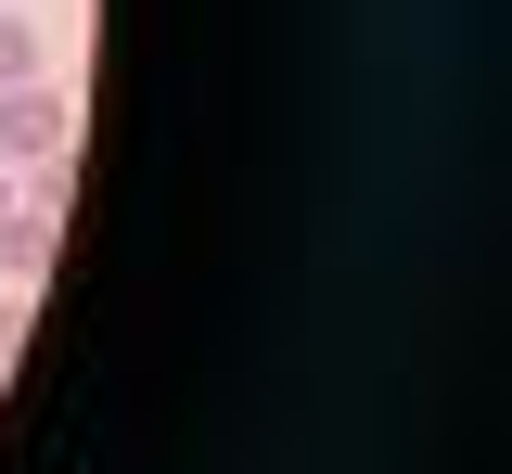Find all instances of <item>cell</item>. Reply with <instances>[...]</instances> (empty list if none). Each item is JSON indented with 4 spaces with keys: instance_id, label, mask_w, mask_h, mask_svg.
<instances>
[{
    "instance_id": "cell-3",
    "label": "cell",
    "mask_w": 512,
    "mask_h": 474,
    "mask_svg": "<svg viewBox=\"0 0 512 474\" xmlns=\"http://www.w3.org/2000/svg\"><path fill=\"white\" fill-rule=\"evenodd\" d=\"M26 77H52V65H39V26H26V13H0V90H26Z\"/></svg>"
},
{
    "instance_id": "cell-1",
    "label": "cell",
    "mask_w": 512,
    "mask_h": 474,
    "mask_svg": "<svg viewBox=\"0 0 512 474\" xmlns=\"http://www.w3.org/2000/svg\"><path fill=\"white\" fill-rule=\"evenodd\" d=\"M39 154H77V103H64L52 77L0 90V167H39Z\"/></svg>"
},
{
    "instance_id": "cell-4",
    "label": "cell",
    "mask_w": 512,
    "mask_h": 474,
    "mask_svg": "<svg viewBox=\"0 0 512 474\" xmlns=\"http://www.w3.org/2000/svg\"><path fill=\"white\" fill-rule=\"evenodd\" d=\"M0 218H13V167H0Z\"/></svg>"
},
{
    "instance_id": "cell-2",
    "label": "cell",
    "mask_w": 512,
    "mask_h": 474,
    "mask_svg": "<svg viewBox=\"0 0 512 474\" xmlns=\"http://www.w3.org/2000/svg\"><path fill=\"white\" fill-rule=\"evenodd\" d=\"M52 257H64V218H52V205H26V193H13V218H0V282H39Z\"/></svg>"
}]
</instances>
